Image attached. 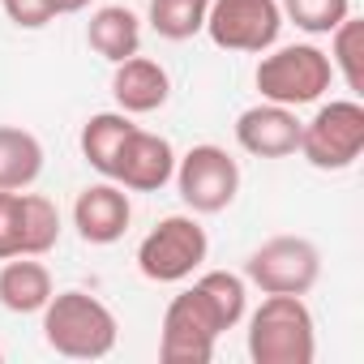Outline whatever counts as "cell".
Instances as JSON below:
<instances>
[{"label": "cell", "mask_w": 364, "mask_h": 364, "mask_svg": "<svg viewBox=\"0 0 364 364\" xmlns=\"http://www.w3.org/2000/svg\"><path fill=\"white\" fill-rule=\"evenodd\" d=\"M176 176V150L167 137L150 133V129H133L116 154L112 180L129 193H159L167 180Z\"/></svg>", "instance_id": "10"}, {"label": "cell", "mask_w": 364, "mask_h": 364, "mask_svg": "<svg viewBox=\"0 0 364 364\" xmlns=\"http://www.w3.org/2000/svg\"><path fill=\"white\" fill-rule=\"evenodd\" d=\"M257 90L266 103H283V107H309L317 103L330 82H334V69H330V56L313 43H291V48H274L270 56H262L257 73H253Z\"/></svg>", "instance_id": "3"}, {"label": "cell", "mask_w": 364, "mask_h": 364, "mask_svg": "<svg viewBox=\"0 0 364 364\" xmlns=\"http://www.w3.org/2000/svg\"><path fill=\"white\" fill-rule=\"evenodd\" d=\"M171 180L180 189V202H185L193 215H219L240 193V163L223 146L202 141L185 159H176V176Z\"/></svg>", "instance_id": "8"}, {"label": "cell", "mask_w": 364, "mask_h": 364, "mask_svg": "<svg viewBox=\"0 0 364 364\" xmlns=\"http://www.w3.org/2000/svg\"><path fill=\"white\" fill-rule=\"evenodd\" d=\"M321 279V249L309 236H270L245 262V283L262 296H309Z\"/></svg>", "instance_id": "5"}, {"label": "cell", "mask_w": 364, "mask_h": 364, "mask_svg": "<svg viewBox=\"0 0 364 364\" xmlns=\"http://www.w3.org/2000/svg\"><path fill=\"white\" fill-rule=\"evenodd\" d=\"M317 171H347L364 154V103L330 99L313 112V120H300V146H296Z\"/></svg>", "instance_id": "4"}, {"label": "cell", "mask_w": 364, "mask_h": 364, "mask_svg": "<svg viewBox=\"0 0 364 364\" xmlns=\"http://www.w3.org/2000/svg\"><path fill=\"white\" fill-rule=\"evenodd\" d=\"M86 5H90V0H56V14H60V18H65V14H82Z\"/></svg>", "instance_id": "25"}, {"label": "cell", "mask_w": 364, "mask_h": 364, "mask_svg": "<svg viewBox=\"0 0 364 364\" xmlns=\"http://www.w3.org/2000/svg\"><path fill=\"white\" fill-rule=\"evenodd\" d=\"M112 95H116V103H120L124 116H150V112H159V107L167 103L171 77H167V69H163L159 60H150V56H129V60H120L116 73H112Z\"/></svg>", "instance_id": "13"}, {"label": "cell", "mask_w": 364, "mask_h": 364, "mask_svg": "<svg viewBox=\"0 0 364 364\" xmlns=\"http://www.w3.org/2000/svg\"><path fill=\"white\" fill-rule=\"evenodd\" d=\"M22 257V189H0V262Z\"/></svg>", "instance_id": "23"}, {"label": "cell", "mask_w": 364, "mask_h": 364, "mask_svg": "<svg viewBox=\"0 0 364 364\" xmlns=\"http://www.w3.org/2000/svg\"><path fill=\"white\" fill-rule=\"evenodd\" d=\"M317 326L304 296H266L249 317V360L253 364H313Z\"/></svg>", "instance_id": "2"}, {"label": "cell", "mask_w": 364, "mask_h": 364, "mask_svg": "<svg viewBox=\"0 0 364 364\" xmlns=\"http://www.w3.org/2000/svg\"><path fill=\"white\" fill-rule=\"evenodd\" d=\"M133 129H137V124H133L124 112H99V116H90V120L82 124V159H86L103 180H112L116 154H120V146H124V137H129Z\"/></svg>", "instance_id": "17"}, {"label": "cell", "mask_w": 364, "mask_h": 364, "mask_svg": "<svg viewBox=\"0 0 364 364\" xmlns=\"http://www.w3.org/2000/svg\"><path fill=\"white\" fill-rule=\"evenodd\" d=\"M43 338L56 355L103 360L120 338V321L90 291H52V300L43 304Z\"/></svg>", "instance_id": "1"}, {"label": "cell", "mask_w": 364, "mask_h": 364, "mask_svg": "<svg viewBox=\"0 0 364 364\" xmlns=\"http://www.w3.org/2000/svg\"><path fill=\"white\" fill-rule=\"evenodd\" d=\"M52 291V274L35 257H9L0 266V304L9 313H43Z\"/></svg>", "instance_id": "15"}, {"label": "cell", "mask_w": 364, "mask_h": 364, "mask_svg": "<svg viewBox=\"0 0 364 364\" xmlns=\"http://www.w3.org/2000/svg\"><path fill=\"white\" fill-rule=\"evenodd\" d=\"M202 31L223 52H270L283 31V9L279 0H210Z\"/></svg>", "instance_id": "9"}, {"label": "cell", "mask_w": 364, "mask_h": 364, "mask_svg": "<svg viewBox=\"0 0 364 364\" xmlns=\"http://www.w3.org/2000/svg\"><path fill=\"white\" fill-rule=\"evenodd\" d=\"M198 287H202V296L210 300V309L219 313L223 330H236V326L245 321V313H249V283H245V274L206 270V274L198 279Z\"/></svg>", "instance_id": "21"}, {"label": "cell", "mask_w": 364, "mask_h": 364, "mask_svg": "<svg viewBox=\"0 0 364 364\" xmlns=\"http://www.w3.org/2000/svg\"><path fill=\"white\" fill-rule=\"evenodd\" d=\"M43 171V141L31 129L0 124V189H31Z\"/></svg>", "instance_id": "16"}, {"label": "cell", "mask_w": 364, "mask_h": 364, "mask_svg": "<svg viewBox=\"0 0 364 364\" xmlns=\"http://www.w3.org/2000/svg\"><path fill=\"white\" fill-rule=\"evenodd\" d=\"M283 22H291L304 35H330L347 14H351V0H279Z\"/></svg>", "instance_id": "22"}, {"label": "cell", "mask_w": 364, "mask_h": 364, "mask_svg": "<svg viewBox=\"0 0 364 364\" xmlns=\"http://www.w3.org/2000/svg\"><path fill=\"white\" fill-rule=\"evenodd\" d=\"M60 240V210L43 193H22V257H43Z\"/></svg>", "instance_id": "20"}, {"label": "cell", "mask_w": 364, "mask_h": 364, "mask_svg": "<svg viewBox=\"0 0 364 364\" xmlns=\"http://www.w3.org/2000/svg\"><path fill=\"white\" fill-rule=\"evenodd\" d=\"M0 5H5L9 22L22 26V31H43L48 22L60 18L56 14V0H0Z\"/></svg>", "instance_id": "24"}, {"label": "cell", "mask_w": 364, "mask_h": 364, "mask_svg": "<svg viewBox=\"0 0 364 364\" xmlns=\"http://www.w3.org/2000/svg\"><path fill=\"white\" fill-rule=\"evenodd\" d=\"M219 334H223V321L210 309V300L202 296V287L193 283L180 296H171V304L163 313L159 360L163 364H210Z\"/></svg>", "instance_id": "6"}, {"label": "cell", "mask_w": 364, "mask_h": 364, "mask_svg": "<svg viewBox=\"0 0 364 364\" xmlns=\"http://www.w3.org/2000/svg\"><path fill=\"white\" fill-rule=\"evenodd\" d=\"M86 43H90L107 65H120V60H129V56L141 52V22H137V14L124 9V5H103V9H95L90 22H86Z\"/></svg>", "instance_id": "14"}, {"label": "cell", "mask_w": 364, "mask_h": 364, "mask_svg": "<svg viewBox=\"0 0 364 364\" xmlns=\"http://www.w3.org/2000/svg\"><path fill=\"white\" fill-rule=\"evenodd\" d=\"M206 9H210V0H150L146 22H150V31H154L159 39L185 43V39L202 35Z\"/></svg>", "instance_id": "18"}, {"label": "cell", "mask_w": 364, "mask_h": 364, "mask_svg": "<svg viewBox=\"0 0 364 364\" xmlns=\"http://www.w3.org/2000/svg\"><path fill=\"white\" fill-rule=\"evenodd\" d=\"M236 141L253 159H287V154H296V146H300L296 107L266 103V99L257 107H245L236 116Z\"/></svg>", "instance_id": "11"}, {"label": "cell", "mask_w": 364, "mask_h": 364, "mask_svg": "<svg viewBox=\"0 0 364 364\" xmlns=\"http://www.w3.org/2000/svg\"><path fill=\"white\" fill-rule=\"evenodd\" d=\"M206 253H210V240L193 215H167L137 245V270L150 283H185L206 262Z\"/></svg>", "instance_id": "7"}, {"label": "cell", "mask_w": 364, "mask_h": 364, "mask_svg": "<svg viewBox=\"0 0 364 364\" xmlns=\"http://www.w3.org/2000/svg\"><path fill=\"white\" fill-rule=\"evenodd\" d=\"M330 69L347 82L351 95H364V22L360 18H343L330 31Z\"/></svg>", "instance_id": "19"}, {"label": "cell", "mask_w": 364, "mask_h": 364, "mask_svg": "<svg viewBox=\"0 0 364 364\" xmlns=\"http://www.w3.org/2000/svg\"><path fill=\"white\" fill-rule=\"evenodd\" d=\"M129 219H133V206L116 180L82 189L73 202V228L86 245H116L129 232Z\"/></svg>", "instance_id": "12"}, {"label": "cell", "mask_w": 364, "mask_h": 364, "mask_svg": "<svg viewBox=\"0 0 364 364\" xmlns=\"http://www.w3.org/2000/svg\"><path fill=\"white\" fill-rule=\"evenodd\" d=\"M0 360H5V351H0Z\"/></svg>", "instance_id": "26"}]
</instances>
